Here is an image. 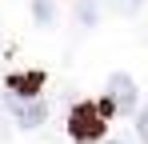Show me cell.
I'll list each match as a JSON object with an SVG mask.
<instances>
[{
    "mask_svg": "<svg viewBox=\"0 0 148 144\" xmlns=\"http://www.w3.org/2000/svg\"><path fill=\"white\" fill-rule=\"evenodd\" d=\"M136 128H140V140L148 144V104H144V112H140V120H136Z\"/></svg>",
    "mask_w": 148,
    "mask_h": 144,
    "instance_id": "obj_8",
    "label": "cell"
},
{
    "mask_svg": "<svg viewBox=\"0 0 148 144\" xmlns=\"http://www.w3.org/2000/svg\"><path fill=\"white\" fill-rule=\"evenodd\" d=\"M76 16H80V24H96V0H80Z\"/></svg>",
    "mask_w": 148,
    "mask_h": 144,
    "instance_id": "obj_5",
    "label": "cell"
},
{
    "mask_svg": "<svg viewBox=\"0 0 148 144\" xmlns=\"http://www.w3.org/2000/svg\"><path fill=\"white\" fill-rule=\"evenodd\" d=\"M32 12H36V24H52V0H36Z\"/></svg>",
    "mask_w": 148,
    "mask_h": 144,
    "instance_id": "obj_6",
    "label": "cell"
},
{
    "mask_svg": "<svg viewBox=\"0 0 148 144\" xmlns=\"http://www.w3.org/2000/svg\"><path fill=\"white\" fill-rule=\"evenodd\" d=\"M8 112H12V120H16L20 128H40L44 116H48V104H44L40 96H16V92H8Z\"/></svg>",
    "mask_w": 148,
    "mask_h": 144,
    "instance_id": "obj_2",
    "label": "cell"
},
{
    "mask_svg": "<svg viewBox=\"0 0 148 144\" xmlns=\"http://www.w3.org/2000/svg\"><path fill=\"white\" fill-rule=\"evenodd\" d=\"M108 144H124V140H108Z\"/></svg>",
    "mask_w": 148,
    "mask_h": 144,
    "instance_id": "obj_9",
    "label": "cell"
},
{
    "mask_svg": "<svg viewBox=\"0 0 148 144\" xmlns=\"http://www.w3.org/2000/svg\"><path fill=\"white\" fill-rule=\"evenodd\" d=\"M40 84H44V72H16V76H8V92H16V96H36Z\"/></svg>",
    "mask_w": 148,
    "mask_h": 144,
    "instance_id": "obj_4",
    "label": "cell"
},
{
    "mask_svg": "<svg viewBox=\"0 0 148 144\" xmlns=\"http://www.w3.org/2000/svg\"><path fill=\"white\" fill-rule=\"evenodd\" d=\"M104 96H108V104H112L116 112H132V108H136V84H132V76H128V72H112Z\"/></svg>",
    "mask_w": 148,
    "mask_h": 144,
    "instance_id": "obj_3",
    "label": "cell"
},
{
    "mask_svg": "<svg viewBox=\"0 0 148 144\" xmlns=\"http://www.w3.org/2000/svg\"><path fill=\"white\" fill-rule=\"evenodd\" d=\"M104 112H100V104H76L72 112H68V136H72L76 144H96L100 136H104Z\"/></svg>",
    "mask_w": 148,
    "mask_h": 144,
    "instance_id": "obj_1",
    "label": "cell"
},
{
    "mask_svg": "<svg viewBox=\"0 0 148 144\" xmlns=\"http://www.w3.org/2000/svg\"><path fill=\"white\" fill-rule=\"evenodd\" d=\"M108 4H112L116 12H136V8H140V0H108Z\"/></svg>",
    "mask_w": 148,
    "mask_h": 144,
    "instance_id": "obj_7",
    "label": "cell"
}]
</instances>
